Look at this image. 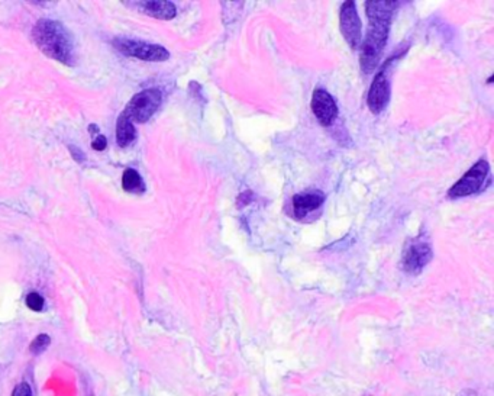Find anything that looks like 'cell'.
Wrapping results in <instances>:
<instances>
[{
	"mask_svg": "<svg viewBox=\"0 0 494 396\" xmlns=\"http://www.w3.org/2000/svg\"><path fill=\"white\" fill-rule=\"evenodd\" d=\"M432 259V248L425 238L417 237L412 240L405 250L403 255V269L407 273L417 274L423 270Z\"/></svg>",
	"mask_w": 494,
	"mask_h": 396,
	"instance_id": "obj_6",
	"label": "cell"
},
{
	"mask_svg": "<svg viewBox=\"0 0 494 396\" xmlns=\"http://www.w3.org/2000/svg\"><path fill=\"white\" fill-rule=\"evenodd\" d=\"M89 129H90V134H97L99 132V127L97 125H90Z\"/></svg>",
	"mask_w": 494,
	"mask_h": 396,
	"instance_id": "obj_19",
	"label": "cell"
},
{
	"mask_svg": "<svg viewBox=\"0 0 494 396\" xmlns=\"http://www.w3.org/2000/svg\"><path fill=\"white\" fill-rule=\"evenodd\" d=\"M161 92L157 89H147L135 95L128 103L124 115L133 124L147 122L161 105Z\"/></svg>",
	"mask_w": 494,
	"mask_h": 396,
	"instance_id": "obj_3",
	"label": "cell"
},
{
	"mask_svg": "<svg viewBox=\"0 0 494 396\" xmlns=\"http://www.w3.org/2000/svg\"><path fill=\"white\" fill-rule=\"evenodd\" d=\"M122 186L126 192H131V193H143L146 191V183L143 177H141L139 173L133 168L125 170L122 176Z\"/></svg>",
	"mask_w": 494,
	"mask_h": 396,
	"instance_id": "obj_14",
	"label": "cell"
},
{
	"mask_svg": "<svg viewBox=\"0 0 494 396\" xmlns=\"http://www.w3.org/2000/svg\"><path fill=\"white\" fill-rule=\"evenodd\" d=\"M389 29L390 22L370 21V31L367 33V38L361 44L360 51V64L366 75L373 73L375 70L383 50L385 47L387 37H389Z\"/></svg>",
	"mask_w": 494,
	"mask_h": 396,
	"instance_id": "obj_2",
	"label": "cell"
},
{
	"mask_svg": "<svg viewBox=\"0 0 494 396\" xmlns=\"http://www.w3.org/2000/svg\"><path fill=\"white\" fill-rule=\"evenodd\" d=\"M488 173H490L488 163L484 160L477 161L463 176V178L458 180V182L449 189L448 196L451 199H456V198H464V196H470V195L480 192L487 182Z\"/></svg>",
	"mask_w": 494,
	"mask_h": 396,
	"instance_id": "obj_4",
	"label": "cell"
},
{
	"mask_svg": "<svg viewBox=\"0 0 494 396\" xmlns=\"http://www.w3.org/2000/svg\"><path fill=\"white\" fill-rule=\"evenodd\" d=\"M139 9L148 16L157 18V19H172L177 14V9L171 2H163V0H153V2H138Z\"/></svg>",
	"mask_w": 494,
	"mask_h": 396,
	"instance_id": "obj_12",
	"label": "cell"
},
{
	"mask_svg": "<svg viewBox=\"0 0 494 396\" xmlns=\"http://www.w3.org/2000/svg\"><path fill=\"white\" fill-rule=\"evenodd\" d=\"M324 193L319 191H310L299 193L293 198V212L297 220H304L309 213L319 209L324 203Z\"/></svg>",
	"mask_w": 494,
	"mask_h": 396,
	"instance_id": "obj_10",
	"label": "cell"
},
{
	"mask_svg": "<svg viewBox=\"0 0 494 396\" xmlns=\"http://www.w3.org/2000/svg\"><path fill=\"white\" fill-rule=\"evenodd\" d=\"M312 111L321 125L329 127L338 117L335 99L324 89H316L312 97Z\"/></svg>",
	"mask_w": 494,
	"mask_h": 396,
	"instance_id": "obj_8",
	"label": "cell"
},
{
	"mask_svg": "<svg viewBox=\"0 0 494 396\" xmlns=\"http://www.w3.org/2000/svg\"><path fill=\"white\" fill-rule=\"evenodd\" d=\"M106 142H108V141H106V137L99 135V137H97V138L93 141L92 146H93V149H94V150H97V151H103V150L106 149Z\"/></svg>",
	"mask_w": 494,
	"mask_h": 396,
	"instance_id": "obj_18",
	"label": "cell"
},
{
	"mask_svg": "<svg viewBox=\"0 0 494 396\" xmlns=\"http://www.w3.org/2000/svg\"><path fill=\"white\" fill-rule=\"evenodd\" d=\"M26 305L29 309L32 311H37L40 312L43 308H44V299L40 294L37 292H31L28 296H26Z\"/></svg>",
	"mask_w": 494,
	"mask_h": 396,
	"instance_id": "obj_16",
	"label": "cell"
},
{
	"mask_svg": "<svg viewBox=\"0 0 494 396\" xmlns=\"http://www.w3.org/2000/svg\"><path fill=\"white\" fill-rule=\"evenodd\" d=\"M389 100H390V83L385 76L384 68H381L371 83V87L367 96V103L373 114H380L387 106V103H389Z\"/></svg>",
	"mask_w": 494,
	"mask_h": 396,
	"instance_id": "obj_9",
	"label": "cell"
},
{
	"mask_svg": "<svg viewBox=\"0 0 494 396\" xmlns=\"http://www.w3.org/2000/svg\"><path fill=\"white\" fill-rule=\"evenodd\" d=\"M12 396H33V395H32L31 386H29L28 383L23 382V383H21V385H18V386L15 387Z\"/></svg>",
	"mask_w": 494,
	"mask_h": 396,
	"instance_id": "obj_17",
	"label": "cell"
},
{
	"mask_svg": "<svg viewBox=\"0 0 494 396\" xmlns=\"http://www.w3.org/2000/svg\"><path fill=\"white\" fill-rule=\"evenodd\" d=\"M32 38L38 48L48 55L64 64L75 61V46L72 35L60 22L51 19H41L32 29Z\"/></svg>",
	"mask_w": 494,
	"mask_h": 396,
	"instance_id": "obj_1",
	"label": "cell"
},
{
	"mask_svg": "<svg viewBox=\"0 0 494 396\" xmlns=\"http://www.w3.org/2000/svg\"><path fill=\"white\" fill-rule=\"evenodd\" d=\"M400 2H395V0H368L366 11L370 21L390 22Z\"/></svg>",
	"mask_w": 494,
	"mask_h": 396,
	"instance_id": "obj_11",
	"label": "cell"
},
{
	"mask_svg": "<svg viewBox=\"0 0 494 396\" xmlns=\"http://www.w3.org/2000/svg\"><path fill=\"white\" fill-rule=\"evenodd\" d=\"M114 46L122 54L129 55V57H135L138 60L165 61L170 58V53L164 47L155 46V44H147V43L135 41V40L119 38V40L114 41Z\"/></svg>",
	"mask_w": 494,
	"mask_h": 396,
	"instance_id": "obj_5",
	"label": "cell"
},
{
	"mask_svg": "<svg viewBox=\"0 0 494 396\" xmlns=\"http://www.w3.org/2000/svg\"><path fill=\"white\" fill-rule=\"evenodd\" d=\"M135 127L133 124L122 114L118 119L116 125V141L121 147H128L129 144L135 139Z\"/></svg>",
	"mask_w": 494,
	"mask_h": 396,
	"instance_id": "obj_13",
	"label": "cell"
},
{
	"mask_svg": "<svg viewBox=\"0 0 494 396\" xmlns=\"http://www.w3.org/2000/svg\"><path fill=\"white\" fill-rule=\"evenodd\" d=\"M51 340L47 334H40L37 338H35L31 344V353L32 354H41L43 351L47 350V347L50 346Z\"/></svg>",
	"mask_w": 494,
	"mask_h": 396,
	"instance_id": "obj_15",
	"label": "cell"
},
{
	"mask_svg": "<svg viewBox=\"0 0 494 396\" xmlns=\"http://www.w3.org/2000/svg\"><path fill=\"white\" fill-rule=\"evenodd\" d=\"M339 22L345 41L352 50H357L363 41V26L354 2H345L342 5Z\"/></svg>",
	"mask_w": 494,
	"mask_h": 396,
	"instance_id": "obj_7",
	"label": "cell"
}]
</instances>
